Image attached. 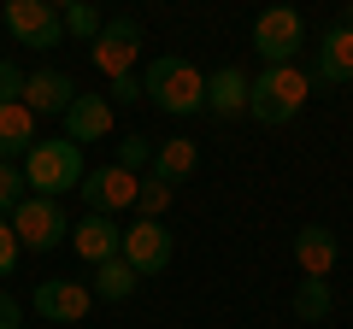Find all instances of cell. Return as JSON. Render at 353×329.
<instances>
[{
	"label": "cell",
	"mask_w": 353,
	"mask_h": 329,
	"mask_svg": "<svg viewBox=\"0 0 353 329\" xmlns=\"http://www.w3.org/2000/svg\"><path fill=\"white\" fill-rule=\"evenodd\" d=\"M141 100H153L165 118H194V112H206V71L176 59V53H165L141 76Z\"/></svg>",
	"instance_id": "cell-1"
},
{
	"label": "cell",
	"mask_w": 353,
	"mask_h": 329,
	"mask_svg": "<svg viewBox=\"0 0 353 329\" xmlns=\"http://www.w3.org/2000/svg\"><path fill=\"white\" fill-rule=\"evenodd\" d=\"M306 94H312V76L301 65H265L259 76H248V118H259L265 129L289 124L306 106Z\"/></svg>",
	"instance_id": "cell-2"
},
{
	"label": "cell",
	"mask_w": 353,
	"mask_h": 329,
	"mask_svg": "<svg viewBox=\"0 0 353 329\" xmlns=\"http://www.w3.org/2000/svg\"><path fill=\"white\" fill-rule=\"evenodd\" d=\"M24 182L41 194V200H59V194L83 189V147L77 141H36L24 159Z\"/></svg>",
	"instance_id": "cell-3"
},
{
	"label": "cell",
	"mask_w": 353,
	"mask_h": 329,
	"mask_svg": "<svg viewBox=\"0 0 353 329\" xmlns=\"http://www.w3.org/2000/svg\"><path fill=\"white\" fill-rule=\"evenodd\" d=\"M171 253H176V235L159 224V217H130L118 259H124L136 277H165V270H171Z\"/></svg>",
	"instance_id": "cell-4"
},
{
	"label": "cell",
	"mask_w": 353,
	"mask_h": 329,
	"mask_svg": "<svg viewBox=\"0 0 353 329\" xmlns=\"http://www.w3.org/2000/svg\"><path fill=\"white\" fill-rule=\"evenodd\" d=\"M12 235H18V247H30V253H53L59 241H71V217H65L59 200L30 194V200L12 212Z\"/></svg>",
	"instance_id": "cell-5"
},
{
	"label": "cell",
	"mask_w": 353,
	"mask_h": 329,
	"mask_svg": "<svg viewBox=\"0 0 353 329\" xmlns=\"http://www.w3.org/2000/svg\"><path fill=\"white\" fill-rule=\"evenodd\" d=\"M306 47V18L294 6H271L253 18V53L265 65H294V53Z\"/></svg>",
	"instance_id": "cell-6"
},
{
	"label": "cell",
	"mask_w": 353,
	"mask_h": 329,
	"mask_svg": "<svg viewBox=\"0 0 353 329\" xmlns=\"http://www.w3.org/2000/svg\"><path fill=\"white\" fill-rule=\"evenodd\" d=\"M136 194H141V177L118 171V164H101V171H83V206L88 212H136Z\"/></svg>",
	"instance_id": "cell-7"
},
{
	"label": "cell",
	"mask_w": 353,
	"mask_h": 329,
	"mask_svg": "<svg viewBox=\"0 0 353 329\" xmlns=\"http://www.w3.org/2000/svg\"><path fill=\"white\" fill-rule=\"evenodd\" d=\"M136 53H141V24H136V18H106L101 36H94V65H101V76H106V83L130 76Z\"/></svg>",
	"instance_id": "cell-8"
},
{
	"label": "cell",
	"mask_w": 353,
	"mask_h": 329,
	"mask_svg": "<svg viewBox=\"0 0 353 329\" xmlns=\"http://www.w3.org/2000/svg\"><path fill=\"white\" fill-rule=\"evenodd\" d=\"M6 30L18 36V47H59L65 36L59 6H48V0H6Z\"/></svg>",
	"instance_id": "cell-9"
},
{
	"label": "cell",
	"mask_w": 353,
	"mask_h": 329,
	"mask_svg": "<svg viewBox=\"0 0 353 329\" xmlns=\"http://www.w3.org/2000/svg\"><path fill=\"white\" fill-rule=\"evenodd\" d=\"M30 306H36V317H48V323H83L88 306H94V294H88V282L53 277V282H36Z\"/></svg>",
	"instance_id": "cell-10"
},
{
	"label": "cell",
	"mask_w": 353,
	"mask_h": 329,
	"mask_svg": "<svg viewBox=\"0 0 353 329\" xmlns=\"http://www.w3.org/2000/svg\"><path fill=\"white\" fill-rule=\"evenodd\" d=\"M71 100H77V83L65 71H53V65H48V71H36V76H24V106L36 118H65V112H71Z\"/></svg>",
	"instance_id": "cell-11"
},
{
	"label": "cell",
	"mask_w": 353,
	"mask_h": 329,
	"mask_svg": "<svg viewBox=\"0 0 353 329\" xmlns=\"http://www.w3.org/2000/svg\"><path fill=\"white\" fill-rule=\"evenodd\" d=\"M71 247L83 265H106V259H118V247H124V229L112 224V217L88 212L83 224H71Z\"/></svg>",
	"instance_id": "cell-12"
},
{
	"label": "cell",
	"mask_w": 353,
	"mask_h": 329,
	"mask_svg": "<svg viewBox=\"0 0 353 329\" xmlns=\"http://www.w3.org/2000/svg\"><path fill=\"white\" fill-rule=\"evenodd\" d=\"M336 259H341V241H336V229H324V224H306L301 235H294V265H301V277L330 282Z\"/></svg>",
	"instance_id": "cell-13"
},
{
	"label": "cell",
	"mask_w": 353,
	"mask_h": 329,
	"mask_svg": "<svg viewBox=\"0 0 353 329\" xmlns=\"http://www.w3.org/2000/svg\"><path fill=\"white\" fill-rule=\"evenodd\" d=\"M106 129H112V100H106V94H77L71 112H65V141L88 147V141H101Z\"/></svg>",
	"instance_id": "cell-14"
},
{
	"label": "cell",
	"mask_w": 353,
	"mask_h": 329,
	"mask_svg": "<svg viewBox=\"0 0 353 329\" xmlns=\"http://www.w3.org/2000/svg\"><path fill=\"white\" fill-rule=\"evenodd\" d=\"M36 112H30L24 100H12V106H0V159L6 164H18V159H30V147H36Z\"/></svg>",
	"instance_id": "cell-15"
},
{
	"label": "cell",
	"mask_w": 353,
	"mask_h": 329,
	"mask_svg": "<svg viewBox=\"0 0 353 329\" xmlns=\"http://www.w3.org/2000/svg\"><path fill=\"white\" fill-rule=\"evenodd\" d=\"M206 112H212L218 124H230V118L248 112V76H241L236 65H224V71L206 76Z\"/></svg>",
	"instance_id": "cell-16"
},
{
	"label": "cell",
	"mask_w": 353,
	"mask_h": 329,
	"mask_svg": "<svg viewBox=\"0 0 353 329\" xmlns=\"http://www.w3.org/2000/svg\"><path fill=\"white\" fill-rule=\"evenodd\" d=\"M194 164H201V147H194L189 136H176V141H153V177L165 182V189H176V182H189L194 177Z\"/></svg>",
	"instance_id": "cell-17"
},
{
	"label": "cell",
	"mask_w": 353,
	"mask_h": 329,
	"mask_svg": "<svg viewBox=\"0 0 353 329\" xmlns=\"http://www.w3.org/2000/svg\"><path fill=\"white\" fill-rule=\"evenodd\" d=\"M318 83H353V30L330 24L318 36Z\"/></svg>",
	"instance_id": "cell-18"
},
{
	"label": "cell",
	"mask_w": 353,
	"mask_h": 329,
	"mask_svg": "<svg viewBox=\"0 0 353 329\" xmlns=\"http://www.w3.org/2000/svg\"><path fill=\"white\" fill-rule=\"evenodd\" d=\"M136 270L124 265V259H106V265H94V282H88V294H94V300H130V294H136Z\"/></svg>",
	"instance_id": "cell-19"
},
{
	"label": "cell",
	"mask_w": 353,
	"mask_h": 329,
	"mask_svg": "<svg viewBox=\"0 0 353 329\" xmlns=\"http://www.w3.org/2000/svg\"><path fill=\"white\" fill-rule=\"evenodd\" d=\"M330 312H336V294H330V282L306 277L301 288H294V317H301V323H324Z\"/></svg>",
	"instance_id": "cell-20"
},
{
	"label": "cell",
	"mask_w": 353,
	"mask_h": 329,
	"mask_svg": "<svg viewBox=\"0 0 353 329\" xmlns=\"http://www.w3.org/2000/svg\"><path fill=\"white\" fill-rule=\"evenodd\" d=\"M59 24H65V36H77V41H88V47H94V36H101L106 18L94 12L88 0H71V6H59Z\"/></svg>",
	"instance_id": "cell-21"
},
{
	"label": "cell",
	"mask_w": 353,
	"mask_h": 329,
	"mask_svg": "<svg viewBox=\"0 0 353 329\" xmlns=\"http://www.w3.org/2000/svg\"><path fill=\"white\" fill-rule=\"evenodd\" d=\"M24 189H30V182H24V164H6V159H0V217H12L18 206L30 200Z\"/></svg>",
	"instance_id": "cell-22"
},
{
	"label": "cell",
	"mask_w": 353,
	"mask_h": 329,
	"mask_svg": "<svg viewBox=\"0 0 353 329\" xmlns=\"http://www.w3.org/2000/svg\"><path fill=\"white\" fill-rule=\"evenodd\" d=\"M171 194H176V189H165L159 177H148V182H141V194H136V217H159V224H165V212H171Z\"/></svg>",
	"instance_id": "cell-23"
},
{
	"label": "cell",
	"mask_w": 353,
	"mask_h": 329,
	"mask_svg": "<svg viewBox=\"0 0 353 329\" xmlns=\"http://www.w3.org/2000/svg\"><path fill=\"white\" fill-rule=\"evenodd\" d=\"M148 164H153V141L148 136H124V141H118V171L136 177V171H148Z\"/></svg>",
	"instance_id": "cell-24"
},
{
	"label": "cell",
	"mask_w": 353,
	"mask_h": 329,
	"mask_svg": "<svg viewBox=\"0 0 353 329\" xmlns=\"http://www.w3.org/2000/svg\"><path fill=\"white\" fill-rule=\"evenodd\" d=\"M12 100H24V71L12 59H0V106H12Z\"/></svg>",
	"instance_id": "cell-25"
},
{
	"label": "cell",
	"mask_w": 353,
	"mask_h": 329,
	"mask_svg": "<svg viewBox=\"0 0 353 329\" xmlns=\"http://www.w3.org/2000/svg\"><path fill=\"white\" fill-rule=\"evenodd\" d=\"M18 235H12V217H0V277H12V265H18Z\"/></svg>",
	"instance_id": "cell-26"
},
{
	"label": "cell",
	"mask_w": 353,
	"mask_h": 329,
	"mask_svg": "<svg viewBox=\"0 0 353 329\" xmlns=\"http://www.w3.org/2000/svg\"><path fill=\"white\" fill-rule=\"evenodd\" d=\"M106 100H118V106H136V100H141V76L130 71V76H118V83H106Z\"/></svg>",
	"instance_id": "cell-27"
},
{
	"label": "cell",
	"mask_w": 353,
	"mask_h": 329,
	"mask_svg": "<svg viewBox=\"0 0 353 329\" xmlns=\"http://www.w3.org/2000/svg\"><path fill=\"white\" fill-rule=\"evenodd\" d=\"M0 329H24V306H18V294L0 288Z\"/></svg>",
	"instance_id": "cell-28"
},
{
	"label": "cell",
	"mask_w": 353,
	"mask_h": 329,
	"mask_svg": "<svg viewBox=\"0 0 353 329\" xmlns=\"http://www.w3.org/2000/svg\"><path fill=\"white\" fill-rule=\"evenodd\" d=\"M341 24H347V30H353V0H347V12H341Z\"/></svg>",
	"instance_id": "cell-29"
}]
</instances>
